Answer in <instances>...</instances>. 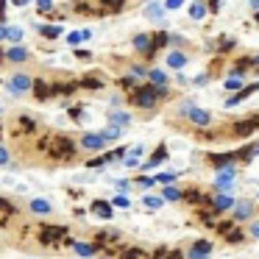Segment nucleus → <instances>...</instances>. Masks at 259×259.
<instances>
[{
  "instance_id": "obj_1",
  "label": "nucleus",
  "mask_w": 259,
  "mask_h": 259,
  "mask_svg": "<svg viewBox=\"0 0 259 259\" xmlns=\"http://www.w3.org/2000/svg\"><path fill=\"white\" fill-rule=\"evenodd\" d=\"M170 92L164 90V87H153V84H140L134 92L128 95V101L134 103V106H140V109H153L162 98H167Z\"/></svg>"
},
{
  "instance_id": "obj_2",
  "label": "nucleus",
  "mask_w": 259,
  "mask_h": 259,
  "mask_svg": "<svg viewBox=\"0 0 259 259\" xmlns=\"http://www.w3.org/2000/svg\"><path fill=\"white\" fill-rule=\"evenodd\" d=\"M78 145H75L70 137L59 134V137H48V145H45V153L53 159V162H70L75 156Z\"/></svg>"
},
{
  "instance_id": "obj_3",
  "label": "nucleus",
  "mask_w": 259,
  "mask_h": 259,
  "mask_svg": "<svg viewBox=\"0 0 259 259\" xmlns=\"http://www.w3.org/2000/svg\"><path fill=\"white\" fill-rule=\"evenodd\" d=\"M39 242L42 245H51V248H59V245H70V229L67 226H39Z\"/></svg>"
},
{
  "instance_id": "obj_4",
  "label": "nucleus",
  "mask_w": 259,
  "mask_h": 259,
  "mask_svg": "<svg viewBox=\"0 0 259 259\" xmlns=\"http://www.w3.org/2000/svg\"><path fill=\"white\" fill-rule=\"evenodd\" d=\"M181 114H184L192 125H198V128H209V123H212V114H209L206 109H198L192 101L181 103Z\"/></svg>"
},
{
  "instance_id": "obj_5",
  "label": "nucleus",
  "mask_w": 259,
  "mask_h": 259,
  "mask_svg": "<svg viewBox=\"0 0 259 259\" xmlns=\"http://www.w3.org/2000/svg\"><path fill=\"white\" fill-rule=\"evenodd\" d=\"M214 229H218V234L223 237L226 242H242L245 240V231H242L234 220H220V223H214Z\"/></svg>"
},
{
  "instance_id": "obj_6",
  "label": "nucleus",
  "mask_w": 259,
  "mask_h": 259,
  "mask_svg": "<svg viewBox=\"0 0 259 259\" xmlns=\"http://www.w3.org/2000/svg\"><path fill=\"white\" fill-rule=\"evenodd\" d=\"M31 84H34V81H31L25 73H14L12 81H6V92L12 98H20V95H25V92L31 90Z\"/></svg>"
},
{
  "instance_id": "obj_7",
  "label": "nucleus",
  "mask_w": 259,
  "mask_h": 259,
  "mask_svg": "<svg viewBox=\"0 0 259 259\" xmlns=\"http://www.w3.org/2000/svg\"><path fill=\"white\" fill-rule=\"evenodd\" d=\"M234 164L231 167H223L218 170V179H214V190L220 192V195H231V187H234Z\"/></svg>"
},
{
  "instance_id": "obj_8",
  "label": "nucleus",
  "mask_w": 259,
  "mask_h": 259,
  "mask_svg": "<svg viewBox=\"0 0 259 259\" xmlns=\"http://www.w3.org/2000/svg\"><path fill=\"white\" fill-rule=\"evenodd\" d=\"M212 256V242L209 240H195L187 251V259H209Z\"/></svg>"
},
{
  "instance_id": "obj_9",
  "label": "nucleus",
  "mask_w": 259,
  "mask_h": 259,
  "mask_svg": "<svg viewBox=\"0 0 259 259\" xmlns=\"http://www.w3.org/2000/svg\"><path fill=\"white\" fill-rule=\"evenodd\" d=\"M167 145H156V151L151 153V159L148 162H140V170H153V167H159V164H164L167 162Z\"/></svg>"
},
{
  "instance_id": "obj_10",
  "label": "nucleus",
  "mask_w": 259,
  "mask_h": 259,
  "mask_svg": "<svg viewBox=\"0 0 259 259\" xmlns=\"http://www.w3.org/2000/svg\"><path fill=\"white\" fill-rule=\"evenodd\" d=\"M209 209H212L214 214H223V212H231L234 209V198L231 195H214V198H209Z\"/></svg>"
},
{
  "instance_id": "obj_11",
  "label": "nucleus",
  "mask_w": 259,
  "mask_h": 259,
  "mask_svg": "<svg viewBox=\"0 0 259 259\" xmlns=\"http://www.w3.org/2000/svg\"><path fill=\"white\" fill-rule=\"evenodd\" d=\"M256 128H259V114H253V117L240 120V123L231 125V134H237V137H248V134H253Z\"/></svg>"
},
{
  "instance_id": "obj_12",
  "label": "nucleus",
  "mask_w": 259,
  "mask_h": 259,
  "mask_svg": "<svg viewBox=\"0 0 259 259\" xmlns=\"http://www.w3.org/2000/svg\"><path fill=\"white\" fill-rule=\"evenodd\" d=\"M81 148H87V151H103L106 140L101 137V131H90V134L81 137Z\"/></svg>"
},
{
  "instance_id": "obj_13",
  "label": "nucleus",
  "mask_w": 259,
  "mask_h": 259,
  "mask_svg": "<svg viewBox=\"0 0 259 259\" xmlns=\"http://www.w3.org/2000/svg\"><path fill=\"white\" fill-rule=\"evenodd\" d=\"M206 162L212 164L214 170H223V167H231L237 159H234V151H231V153H212V156H206Z\"/></svg>"
},
{
  "instance_id": "obj_14",
  "label": "nucleus",
  "mask_w": 259,
  "mask_h": 259,
  "mask_svg": "<svg viewBox=\"0 0 259 259\" xmlns=\"http://www.w3.org/2000/svg\"><path fill=\"white\" fill-rule=\"evenodd\" d=\"M70 248H73V253H75V256H81V259H92L98 253L95 242H78V240H73V242H70Z\"/></svg>"
},
{
  "instance_id": "obj_15",
  "label": "nucleus",
  "mask_w": 259,
  "mask_h": 259,
  "mask_svg": "<svg viewBox=\"0 0 259 259\" xmlns=\"http://www.w3.org/2000/svg\"><path fill=\"white\" fill-rule=\"evenodd\" d=\"M142 156H145V145H134V148H128V151H125L123 164H125V167H140V159Z\"/></svg>"
},
{
  "instance_id": "obj_16",
  "label": "nucleus",
  "mask_w": 259,
  "mask_h": 259,
  "mask_svg": "<svg viewBox=\"0 0 259 259\" xmlns=\"http://www.w3.org/2000/svg\"><path fill=\"white\" fill-rule=\"evenodd\" d=\"M134 48L142 53L145 59H153V48H151V34H137L134 36Z\"/></svg>"
},
{
  "instance_id": "obj_17",
  "label": "nucleus",
  "mask_w": 259,
  "mask_h": 259,
  "mask_svg": "<svg viewBox=\"0 0 259 259\" xmlns=\"http://www.w3.org/2000/svg\"><path fill=\"white\" fill-rule=\"evenodd\" d=\"M3 59H9V62H14V64H23V62H28V51H25L23 45H14V48H9V51H3Z\"/></svg>"
},
{
  "instance_id": "obj_18",
  "label": "nucleus",
  "mask_w": 259,
  "mask_h": 259,
  "mask_svg": "<svg viewBox=\"0 0 259 259\" xmlns=\"http://www.w3.org/2000/svg\"><path fill=\"white\" fill-rule=\"evenodd\" d=\"M253 92H259V81H256V84H251V87H242V90L237 92V95H231L229 101H226V109L237 106V103H240V101H245V98H248V95H253Z\"/></svg>"
},
{
  "instance_id": "obj_19",
  "label": "nucleus",
  "mask_w": 259,
  "mask_h": 259,
  "mask_svg": "<svg viewBox=\"0 0 259 259\" xmlns=\"http://www.w3.org/2000/svg\"><path fill=\"white\" fill-rule=\"evenodd\" d=\"M234 220H248L253 214V203L251 201H234Z\"/></svg>"
},
{
  "instance_id": "obj_20",
  "label": "nucleus",
  "mask_w": 259,
  "mask_h": 259,
  "mask_svg": "<svg viewBox=\"0 0 259 259\" xmlns=\"http://www.w3.org/2000/svg\"><path fill=\"white\" fill-rule=\"evenodd\" d=\"M92 214L109 220V218L114 214V209H112V203H109V201H101V198H98V201H92Z\"/></svg>"
},
{
  "instance_id": "obj_21",
  "label": "nucleus",
  "mask_w": 259,
  "mask_h": 259,
  "mask_svg": "<svg viewBox=\"0 0 259 259\" xmlns=\"http://www.w3.org/2000/svg\"><path fill=\"white\" fill-rule=\"evenodd\" d=\"M31 90H34L36 101H48V98H51V84H48L45 78H36L34 84H31Z\"/></svg>"
},
{
  "instance_id": "obj_22",
  "label": "nucleus",
  "mask_w": 259,
  "mask_h": 259,
  "mask_svg": "<svg viewBox=\"0 0 259 259\" xmlns=\"http://www.w3.org/2000/svg\"><path fill=\"white\" fill-rule=\"evenodd\" d=\"M78 90L75 81H59V84H51V95H73Z\"/></svg>"
},
{
  "instance_id": "obj_23",
  "label": "nucleus",
  "mask_w": 259,
  "mask_h": 259,
  "mask_svg": "<svg viewBox=\"0 0 259 259\" xmlns=\"http://www.w3.org/2000/svg\"><path fill=\"white\" fill-rule=\"evenodd\" d=\"M145 17L153 23H164V6L162 3H148L145 6Z\"/></svg>"
},
{
  "instance_id": "obj_24",
  "label": "nucleus",
  "mask_w": 259,
  "mask_h": 259,
  "mask_svg": "<svg viewBox=\"0 0 259 259\" xmlns=\"http://www.w3.org/2000/svg\"><path fill=\"white\" fill-rule=\"evenodd\" d=\"M28 209H31L34 214H51V212H53V203L45 201V198H34V201L28 203Z\"/></svg>"
},
{
  "instance_id": "obj_25",
  "label": "nucleus",
  "mask_w": 259,
  "mask_h": 259,
  "mask_svg": "<svg viewBox=\"0 0 259 259\" xmlns=\"http://www.w3.org/2000/svg\"><path fill=\"white\" fill-rule=\"evenodd\" d=\"M167 39H170V34L164 28H159L156 34L151 36V48H153V56H156V51H162L164 45H167Z\"/></svg>"
},
{
  "instance_id": "obj_26",
  "label": "nucleus",
  "mask_w": 259,
  "mask_h": 259,
  "mask_svg": "<svg viewBox=\"0 0 259 259\" xmlns=\"http://www.w3.org/2000/svg\"><path fill=\"white\" fill-rule=\"evenodd\" d=\"M128 123H131V114H125V112H112L109 114V125H114V128H120V131H123Z\"/></svg>"
},
{
  "instance_id": "obj_27",
  "label": "nucleus",
  "mask_w": 259,
  "mask_h": 259,
  "mask_svg": "<svg viewBox=\"0 0 259 259\" xmlns=\"http://www.w3.org/2000/svg\"><path fill=\"white\" fill-rule=\"evenodd\" d=\"M36 128V123H34V117H28V114H23V117H20L17 120V131H14V134H23V131H25V134H31V131H34Z\"/></svg>"
},
{
  "instance_id": "obj_28",
  "label": "nucleus",
  "mask_w": 259,
  "mask_h": 259,
  "mask_svg": "<svg viewBox=\"0 0 259 259\" xmlns=\"http://www.w3.org/2000/svg\"><path fill=\"white\" fill-rule=\"evenodd\" d=\"M187 64V56L181 51H173V53H167V67H173V70H181Z\"/></svg>"
},
{
  "instance_id": "obj_29",
  "label": "nucleus",
  "mask_w": 259,
  "mask_h": 259,
  "mask_svg": "<svg viewBox=\"0 0 259 259\" xmlns=\"http://www.w3.org/2000/svg\"><path fill=\"white\" fill-rule=\"evenodd\" d=\"M190 17L192 20H203V17H206V3H203V0L190 3Z\"/></svg>"
},
{
  "instance_id": "obj_30",
  "label": "nucleus",
  "mask_w": 259,
  "mask_h": 259,
  "mask_svg": "<svg viewBox=\"0 0 259 259\" xmlns=\"http://www.w3.org/2000/svg\"><path fill=\"white\" fill-rule=\"evenodd\" d=\"M39 34L45 39H59L62 36V25H39Z\"/></svg>"
},
{
  "instance_id": "obj_31",
  "label": "nucleus",
  "mask_w": 259,
  "mask_h": 259,
  "mask_svg": "<svg viewBox=\"0 0 259 259\" xmlns=\"http://www.w3.org/2000/svg\"><path fill=\"white\" fill-rule=\"evenodd\" d=\"M81 87H84V90H101L103 78H98V75H84V78H81Z\"/></svg>"
},
{
  "instance_id": "obj_32",
  "label": "nucleus",
  "mask_w": 259,
  "mask_h": 259,
  "mask_svg": "<svg viewBox=\"0 0 259 259\" xmlns=\"http://www.w3.org/2000/svg\"><path fill=\"white\" fill-rule=\"evenodd\" d=\"M162 201H181V190H179V187H173V184H167L162 190Z\"/></svg>"
},
{
  "instance_id": "obj_33",
  "label": "nucleus",
  "mask_w": 259,
  "mask_h": 259,
  "mask_svg": "<svg viewBox=\"0 0 259 259\" xmlns=\"http://www.w3.org/2000/svg\"><path fill=\"white\" fill-rule=\"evenodd\" d=\"M90 36H92V31H73V34H67V42L70 45H78V42L90 39Z\"/></svg>"
},
{
  "instance_id": "obj_34",
  "label": "nucleus",
  "mask_w": 259,
  "mask_h": 259,
  "mask_svg": "<svg viewBox=\"0 0 259 259\" xmlns=\"http://www.w3.org/2000/svg\"><path fill=\"white\" fill-rule=\"evenodd\" d=\"M148 75H151V84L153 87H164V84H167V73H162V70H151Z\"/></svg>"
},
{
  "instance_id": "obj_35",
  "label": "nucleus",
  "mask_w": 259,
  "mask_h": 259,
  "mask_svg": "<svg viewBox=\"0 0 259 259\" xmlns=\"http://www.w3.org/2000/svg\"><path fill=\"white\" fill-rule=\"evenodd\" d=\"M176 179H179V173H159L156 179H153V184H164V187H167V184H173Z\"/></svg>"
},
{
  "instance_id": "obj_36",
  "label": "nucleus",
  "mask_w": 259,
  "mask_h": 259,
  "mask_svg": "<svg viewBox=\"0 0 259 259\" xmlns=\"http://www.w3.org/2000/svg\"><path fill=\"white\" fill-rule=\"evenodd\" d=\"M120 134H123V131H120V128H114V125H109V128H103V131H101V137H103L106 142H112V140H120Z\"/></svg>"
},
{
  "instance_id": "obj_37",
  "label": "nucleus",
  "mask_w": 259,
  "mask_h": 259,
  "mask_svg": "<svg viewBox=\"0 0 259 259\" xmlns=\"http://www.w3.org/2000/svg\"><path fill=\"white\" fill-rule=\"evenodd\" d=\"M198 218H201L206 226H214V223H218V218H214V212H212L209 206H206V209H201V212H198Z\"/></svg>"
},
{
  "instance_id": "obj_38",
  "label": "nucleus",
  "mask_w": 259,
  "mask_h": 259,
  "mask_svg": "<svg viewBox=\"0 0 259 259\" xmlns=\"http://www.w3.org/2000/svg\"><path fill=\"white\" fill-rule=\"evenodd\" d=\"M6 39H12L14 45H17V42L23 39V28H17V25H12V28H6Z\"/></svg>"
},
{
  "instance_id": "obj_39",
  "label": "nucleus",
  "mask_w": 259,
  "mask_h": 259,
  "mask_svg": "<svg viewBox=\"0 0 259 259\" xmlns=\"http://www.w3.org/2000/svg\"><path fill=\"white\" fill-rule=\"evenodd\" d=\"M231 48H234V39H231V36H220V42H218V53H229Z\"/></svg>"
},
{
  "instance_id": "obj_40",
  "label": "nucleus",
  "mask_w": 259,
  "mask_h": 259,
  "mask_svg": "<svg viewBox=\"0 0 259 259\" xmlns=\"http://www.w3.org/2000/svg\"><path fill=\"white\" fill-rule=\"evenodd\" d=\"M117 87H120V90H128V92H134L140 84H137V81L131 78V75H125V78H120V81H117Z\"/></svg>"
},
{
  "instance_id": "obj_41",
  "label": "nucleus",
  "mask_w": 259,
  "mask_h": 259,
  "mask_svg": "<svg viewBox=\"0 0 259 259\" xmlns=\"http://www.w3.org/2000/svg\"><path fill=\"white\" fill-rule=\"evenodd\" d=\"M101 6H106L109 12H120L125 6V0H101Z\"/></svg>"
},
{
  "instance_id": "obj_42",
  "label": "nucleus",
  "mask_w": 259,
  "mask_h": 259,
  "mask_svg": "<svg viewBox=\"0 0 259 259\" xmlns=\"http://www.w3.org/2000/svg\"><path fill=\"white\" fill-rule=\"evenodd\" d=\"M109 203H112V206H117V209H128V206H131V201H128L125 195H114Z\"/></svg>"
},
{
  "instance_id": "obj_43",
  "label": "nucleus",
  "mask_w": 259,
  "mask_h": 259,
  "mask_svg": "<svg viewBox=\"0 0 259 259\" xmlns=\"http://www.w3.org/2000/svg\"><path fill=\"white\" fill-rule=\"evenodd\" d=\"M145 206H148V209H162L164 201H162V198H156V195H148V198H145Z\"/></svg>"
},
{
  "instance_id": "obj_44",
  "label": "nucleus",
  "mask_w": 259,
  "mask_h": 259,
  "mask_svg": "<svg viewBox=\"0 0 259 259\" xmlns=\"http://www.w3.org/2000/svg\"><path fill=\"white\" fill-rule=\"evenodd\" d=\"M36 9H39L42 14H51L53 12V0H36Z\"/></svg>"
},
{
  "instance_id": "obj_45",
  "label": "nucleus",
  "mask_w": 259,
  "mask_h": 259,
  "mask_svg": "<svg viewBox=\"0 0 259 259\" xmlns=\"http://www.w3.org/2000/svg\"><path fill=\"white\" fill-rule=\"evenodd\" d=\"M226 90H242V78H237V75L226 78Z\"/></svg>"
},
{
  "instance_id": "obj_46",
  "label": "nucleus",
  "mask_w": 259,
  "mask_h": 259,
  "mask_svg": "<svg viewBox=\"0 0 259 259\" xmlns=\"http://www.w3.org/2000/svg\"><path fill=\"white\" fill-rule=\"evenodd\" d=\"M67 114H70V120H84L81 117V114H84V106H70Z\"/></svg>"
},
{
  "instance_id": "obj_47",
  "label": "nucleus",
  "mask_w": 259,
  "mask_h": 259,
  "mask_svg": "<svg viewBox=\"0 0 259 259\" xmlns=\"http://www.w3.org/2000/svg\"><path fill=\"white\" fill-rule=\"evenodd\" d=\"M134 184H137V187H142V190H151V187H153V179H148V176H140V179H137Z\"/></svg>"
},
{
  "instance_id": "obj_48",
  "label": "nucleus",
  "mask_w": 259,
  "mask_h": 259,
  "mask_svg": "<svg viewBox=\"0 0 259 259\" xmlns=\"http://www.w3.org/2000/svg\"><path fill=\"white\" fill-rule=\"evenodd\" d=\"M0 212L14 214V203H12V201H6V198H0Z\"/></svg>"
},
{
  "instance_id": "obj_49",
  "label": "nucleus",
  "mask_w": 259,
  "mask_h": 259,
  "mask_svg": "<svg viewBox=\"0 0 259 259\" xmlns=\"http://www.w3.org/2000/svg\"><path fill=\"white\" fill-rule=\"evenodd\" d=\"M114 187H117V190H120V195H123V192H128V190H131V181L117 179V181H114Z\"/></svg>"
},
{
  "instance_id": "obj_50",
  "label": "nucleus",
  "mask_w": 259,
  "mask_h": 259,
  "mask_svg": "<svg viewBox=\"0 0 259 259\" xmlns=\"http://www.w3.org/2000/svg\"><path fill=\"white\" fill-rule=\"evenodd\" d=\"M9 162H12V153H9L6 148L0 145V167H3V164H9Z\"/></svg>"
},
{
  "instance_id": "obj_51",
  "label": "nucleus",
  "mask_w": 259,
  "mask_h": 259,
  "mask_svg": "<svg viewBox=\"0 0 259 259\" xmlns=\"http://www.w3.org/2000/svg\"><path fill=\"white\" fill-rule=\"evenodd\" d=\"M184 6V0H167V3H164V12H167V9H181Z\"/></svg>"
},
{
  "instance_id": "obj_52",
  "label": "nucleus",
  "mask_w": 259,
  "mask_h": 259,
  "mask_svg": "<svg viewBox=\"0 0 259 259\" xmlns=\"http://www.w3.org/2000/svg\"><path fill=\"white\" fill-rule=\"evenodd\" d=\"M206 6H209V12H212V14H218L220 12V0H209Z\"/></svg>"
},
{
  "instance_id": "obj_53",
  "label": "nucleus",
  "mask_w": 259,
  "mask_h": 259,
  "mask_svg": "<svg viewBox=\"0 0 259 259\" xmlns=\"http://www.w3.org/2000/svg\"><path fill=\"white\" fill-rule=\"evenodd\" d=\"M75 56H78L81 62H90V59H92V53H90V51H75Z\"/></svg>"
},
{
  "instance_id": "obj_54",
  "label": "nucleus",
  "mask_w": 259,
  "mask_h": 259,
  "mask_svg": "<svg viewBox=\"0 0 259 259\" xmlns=\"http://www.w3.org/2000/svg\"><path fill=\"white\" fill-rule=\"evenodd\" d=\"M248 234H251L253 240H259V223H251V229H248Z\"/></svg>"
},
{
  "instance_id": "obj_55",
  "label": "nucleus",
  "mask_w": 259,
  "mask_h": 259,
  "mask_svg": "<svg viewBox=\"0 0 259 259\" xmlns=\"http://www.w3.org/2000/svg\"><path fill=\"white\" fill-rule=\"evenodd\" d=\"M245 62H248V67H256L259 70V56H248Z\"/></svg>"
},
{
  "instance_id": "obj_56",
  "label": "nucleus",
  "mask_w": 259,
  "mask_h": 259,
  "mask_svg": "<svg viewBox=\"0 0 259 259\" xmlns=\"http://www.w3.org/2000/svg\"><path fill=\"white\" fill-rule=\"evenodd\" d=\"M12 218V214H6V212H0V226H6V220Z\"/></svg>"
},
{
  "instance_id": "obj_57",
  "label": "nucleus",
  "mask_w": 259,
  "mask_h": 259,
  "mask_svg": "<svg viewBox=\"0 0 259 259\" xmlns=\"http://www.w3.org/2000/svg\"><path fill=\"white\" fill-rule=\"evenodd\" d=\"M3 12H6V0H0V17H3Z\"/></svg>"
},
{
  "instance_id": "obj_58",
  "label": "nucleus",
  "mask_w": 259,
  "mask_h": 259,
  "mask_svg": "<svg viewBox=\"0 0 259 259\" xmlns=\"http://www.w3.org/2000/svg\"><path fill=\"white\" fill-rule=\"evenodd\" d=\"M248 3H251V9H256V12H259V0H248Z\"/></svg>"
},
{
  "instance_id": "obj_59",
  "label": "nucleus",
  "mask_w": 259,
  "mask_h": 259,
  "mask_svg": "<svg viewBox=\"0 0 259 259\" xmlns=\"http://www.w3.org/2000/svg\"><path fill=\"white\" fill-rule=\"evenodd\" d=\"M0 39H6V25H0Z\"/></svg>"
},
{
  "instance_id": "obj_60",
  "label": "nucleus",
  "mask_w": 259,
  "mask_h": 259,
  "mask_svg": "<svg viewBox=\"0 0 259 259\" xmlns=\"http://www.w3.org/2000/svg\"><path fill=\"white\" fill-rule=\"evenodd\" d=\"M25 3H28V0H14V6H25Z\"/></svg>"
}]
</instances>
